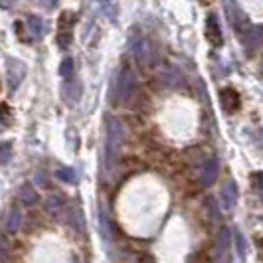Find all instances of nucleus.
Here are the masks:
<instances>
[{
    "label": "nucleus",
    "instance_id": "4",
    "mask_svg": "<svg viewBox=\"0 0 263 263\" xmlns=\"http://www.w3.org/2000/svg\"><path fill=\"white\" fill-rule=\"evenodd\" d=\"M18 226H20V214H18V210L14 208V210L10 212V220H8V228H10V232H16V230H18Z\"/></svg>",
    "mask_w": 263,
    "mask_h": 263
},
{
    "label": "nucleus",
    "instance_id": "3",
    "mask_svg": "<svg viewBox=\"0 0 263 263\" xmlns=\"http://www.w3.org/2000/svg\"><path fill=\"white\" fill-rule=\"evenodd\" d=\"M18 196H20V200H22L24 204H34V202H36V192H34V188L30 184L22 186L20 192H18Z\"/></svg>",
    "mask_w": 263,
    "mask_h": 263
},
{
    "label": "nucleus",
    "instance_id": "5",
    "mask_svg": "<svg viewBox=\"0 0 263 263\" xmlns=\"http://www.w3.org/2000/svg\"><path fill=\"white\" fill-rule=\"evenodd\" d=\"M10 259V248H8V243L0 237V261H8Z\"/></svg>",
    "mask_w": 263,
    "mask_h": 263
},
{
    "label": "nucleus",
    "instance_id": "7",
    "mask_svg": "<svg viewBox=\"0 0 263 263\" xmlns=\"http://www.w3.org/2000/svg\"><path fill=\"white\" fill-rule=\"evenodd\" d=\"M135 263H157L151 255H146V253H141L137 259H135Z\"/></svg>",
    "mask_w": 263,
    "mask_h": 263
},
{
    "label": "nucleus",
    "instance_id": "6",
    "mask_svg": "<svg viewBox=\"0 0 263 263\" xmlns=\"http://www.w3.org/2000/svg\"><path fill=\"white\" fill-rule=\"evenodd\" d=\"M190 263H210V261H208L206 253H196V255L190 259Z\"/></svg>",
    "mask_w": 263,
    "mask_h": 263
},
{
    "label": "nucleus",
    "instance_id": "1",
    "mask_svg": "<svg viewBox=\"0 0 263 263\" xmlns=\"http://www.w3.org/2000/svg\"><path fill=\"white\" fill-rule=\"evenodd\" d=\"M220 103L224 107L226 113H236L239 105H241V99H239V93L236 89H232V87H226L222 89L220 93Z\"/></svg>",
    "mask_w": 263,
    "mask_h": 263
},
{
    "label": "nucleus",
    "instance_id": "8",
    "mask_svg": "<svg viewBox=\"0 0 263 263\" xmlns=\"http://www.w3.org/2000/svg\"><path fill=\"white\" fill-rule=\"evenodd\" d=\"M44 2H46V6H53V2H55V0H44Z\"/></svg>",
    "mask_w": 263,
    "mask_h": 263
},
{
    "label": "nucleus",
    "instance_id": "2",
    "mask_svg": "<svg viewBox=\"0 0 263 263\" xmlns=\"http://www.w3.org/2000/svg\"><path fill=\"white\" fill-rule=\"evenodd\" d=\"M206 36L210 40V44H216V46H220L222 44V34H220V28H218V22H216V18L210 16L208 18V24H206Z\"/></svg>",
    "mask_w": 263,
    "mask_h": 263
}]
</instances>
